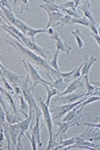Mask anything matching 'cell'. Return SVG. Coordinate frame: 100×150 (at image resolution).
Masks as SVG:
<instances>
[{"instance_id":"ac0fdd59","label":"cell","mask_w":100,"mask_h":150,"mask_svg":"<svg viewBox=\"0 0 100 150\" xmlns=\"http://www.w3.org/2000/svg\"><path fill=\"white\" fill-rule=\"evenodd\" d=\"M5 119L6 121L8 123H10V124H13V123H18L20 121H22L24 118L22 117H19V116H17L15 113L13 112V110H12V108L9 106L8 104V110L5 112Z\"/></svg>"},{"instance_id":"3957f363","label":"cell","mask_w":100,"mask_h":150,"mask_svg":"<svg viewBox=\"0 0 100 150\" xmlns=\"http://www.w3.org/2000/svg\"><path fill=\"white\" fill-rule=\"evenodd\" d=\"M39 103H40V109L41 112H42L43 118H44V121L48 127V131H49V143H48L47 150H50L53 149V147H55V142L53 141V121H52V118H51L49 107L43 102L41 97L39 98Z\"/></svg>"},{"instance_id":"9a60e30c","label":"cell","mask_w":100,"mask_h":150,"mask_svg":"<svg viewBox=\"0 0 100 150\" xmlns=\"http://www.w3.org/2000/svg\"><path fill=\"white\" fill-rule=\"evenodd\" d=\"M80 87H84V82H83V78H82V77H79V78L75 79V80H72L68 84L66 89H65L63 92L58 94V95H65V94L72 93L73 91H75L76 89L80 88Z\"/></svg>"},{"instance_id":"2e32d148","label":"cell","mask_w":100,"mask_h":150,"mask_svg":"<svg viewBox=\"0 0 100 150\" xmlns=\"http://www.w3.org/2000/svg\"><path fill=\"white\" fill-rule=\"evenodd\" d=\"M96 57H88L87 55H84V62H83V67L81 69V72H80V77H83L85 75H89L90 69H91L92 65H93L95 62L97 61Z\"/></svg>"},{"instance_id":"836d02e7","label":"cell","mask_w":100,"mask_h":150,"mask_svg":"<svg viewBox=\"0 0 100 150\" xmlns=\"http://www.w3.org/2000/svg\"><path fill=\"white\" fill-rule=\"evenodd\" d=\"M91 35L94 37V39L96 40V42H97V44H98V46H100V38H99V35H95L93 34V33H91Z\"/></svg>"},{"instance_id":"277c9868","label":"cell","mask_w":100,"mask_h":150,"mask_svg":"<svg viewBox=\"0 0 100 150\" xmlns=\"http://www.w3.org/2000/svg\"><path fill=\"white\" fill-rule=\"evenodd\" d=\"M22 62L23 65L26 69V72L29 74L31 79V91H34V89L36 88V86L38 85H48L49 84V81H46L43 78H41L40 75L38 74L37 70L35 69V67H33V65L30 63V62L26 61L24 58H22Z\"/></svg>"},{"instance_id":"d6986e66","label":"cell","mask_w":100,"mask_h":150,"mask_svg":"<svg viewBox=\"0 0 100 150\" xmlns=\"http://www.w3.org/2000/svg\"><path fill=\"white\" fill-rule=\"evenodd\" d=\"M39 120H40V117H35V125L31 128V131H32L34 136H35L38 147H41L42 146V142H41V137H40V130L42 129L43 126H40V125H39Z\"/></svg>"},{"instance_id":"7a4b0ae2","label":"cell","mask_w":100,"mask_h":150,"mask_svg":"<svg viewBox=\"0 0 100 150\" xmlns=\"http://www.w3.org/2000/svg\"><path fill=\"white\" fill-rule=\"evenodd\" d=\"M21 92H22V96L26 100V102L28 103L29 108H33L34 109V112H35L34 115H35V117H40L42 115V112H41V109L38 107L37 104H36L33 92L31 91V79L28 73L24 77L22 83H21Z\"/></svg>"},{"instance_id":"d6a6232c","label":"cell","mask_w":100,"mask_h":150,"mask_svg":"<svg viewBox=\"0 0 100 150\" xmlns=\"http://www.w3.org/2000/svg\"><path fill=\"white\" fill-rule=\"evenodd\" d=\"M5 140V136H4V131L3 129H0V148L3 145V141Z\"/></svg>"},{"instance_id":"5bb4252c","label":"cell","mask_w":100,"mask_h":150,"mask_svg":"<svg viewBox=\"0 0 100 150\" xmlns=\"http://www.w3.org/2000/svg\"><path fill=\"white\" fill-rule=\"evenodd\" d=\"M85 125H86V130L82 133V134H80L79 138L82 139V140H86V141H92L93 140V136L95 134V132H96V130L93 129L94 127H99L98 124H90V123H84ZM98 129V128H97Z\"/></svg>"},{"instance_id":"1f68e13d","label":"cell","mask_w":100,"mask_h":150,"mask_svg":"<svg viewBox=\"0 0 100 150\" xmlns=\"http://www.w3.org/2000/svg\"><path fill=\"white\" fill-rule=\"evenodd\" d=\"M10 2L9 1H6V0H1V1H0V4H1L2 6L3 7H5L6 9H8L9 11H12V8H11V6H10Z\"/></svg>"},{"instance_id":"d4e9b609","label":"cell","mask_w":100,"mask_h":150,"mask_svg":"<svg viewBox=\"0 0 100 150\" xmlns=\"http://www.w3.org/2000/svg\"><path fill=\"white\" fill-rule=\"evenodd\" d=\"M72 35L75 36V38H76V40H77L78 47L81 49V48L84 46V40L81 36V32H80V30L79 29H75L74 31H72Z\"/></svg>"},{"instance_id":"cb8c5ba5","label":"cell","mask_w":100,"mask_h":150,"mask_svg":"<svg viewBox=\"0 0 100 150\" xmlns=\"http://www.w3.org/2000/svg\"><path fill=\"white\" fill-rule=\"evenodd\" d=\"M75 137H73V138H70V139H65V140H63V141L60 142L59 144L57 145V146H55L54 150H58V149H63L64 147H67V146H70V145H72V144H74L75 143Z\"/></svg>"},{"instance_id":"ba28073f","label":"cell","mask_w":100,"mask_h":150,"mask_svg":"<svg viewBox=\"0 0 100 150\" xmlns=\"http://www.w3.org/2000/svg\"><path fill=\"white\" fill-rule=\"evenodd\" d=\"M3 131H7L10 136L11 140V149H16L17 147V137L19 133V123H13L10 124L7 121H5L2 124Z\"/></svg>"},{"instance_id":"4fadbf2b","label":"cell","mask_w":100,"mask_h":150,"mask_svg":"<svg viewBox=\"0 0 100 150\" xmlns=\"http://www.w3.org/2000/svg\"><path fill=\"white\" fill-rule=\"evenodd\" d=\"M45 11L47 12V14H48V23L45 29L53 28V27H55V26L59 25L60 20H61L63 18V16H64L62 14V12H53L49 10H45Z\"/></svg>"},{"instance_id":"9c48e42d","label":"cell","mask_w":100,"mask_h":150,"mask_svg":"<svg viewBox=\"0 0 100 150\" xmlns=\"http://www.w3.org/2000/svg\"><path fill=\"white\" fill-rule=\"evenodd\" d=\"M85 96H86V93L78 94V93H73V92L69 94H65V95H55V98L53 99V102L55 104H60V105L69 104V103L76 102L77 100L81 99L82 97H85Z\"/></svg>"},{"instance_id":"ffe728a7","label":"cell","mask_w":100,"mask_h":150,"mask_svg":"<svg viewBox=\"0 0 100 150\" xmlns=\"http://www.w3.org/2000/svg\"><path fill=\"white\" fill-rule=\"evenodd\" d=\"M44 4H41L39 5L40 8H43L44 10H49L53 12H60V10L58 9V5H56V3L52 0H44Z\"/></svg>"},{"instance_id":"7c38bea8","label":"cell","mask_w":100,"mask_h":150,"mask_svg":"<svg viewBox=\"0 0 100 150\" xmlns=\"http://www.w3.org/2000/svg\"><path fill=\"white\" fill-rule=\"evenodd\" d=\"M50 38L55 41L56 49L59 50V51H63L66 53V54H69L70 51L72 50V47L69 46L66 42H64V41L59 37V34H58L57 31H53V33L50 35Z\"/></svg>"},{"instance_id":"f546056e","label":"cell","mask_w":100,"mask_h":150,"mask_svg":"<svg viewBox=\"0 0 100 150\" xmlns=\"http://www.w3.org/2000/svg\"><path fill=\"white\" fill-rule=\"evenodd\" d=\"M25 134H26V136H27L28 138H29V140H30L31 145H32V149L36 150V149H37V142H36V139H35V136H34V134L32 133V137L30 136V134L28 133V131L26 132Z\"/></svg>"},{"instance_id":"e0dca14e","label":"cell","mask_w":100,"mask_h":150,"mask_svg":"<svg viewBox=\"0 0 100 150\" xmlns=\"http://www.w3.org/2000/svg\"><path fill=\"white\" fill-rule=\"evenodd\" d=\"M48 86L55 88L56 90L59 92V94H60L61 92H63L65 89H66V87L68 86V84L64 80H63L62 78H55V79H53L52 81H49V84H48Z\"/></svg>"},{"instance_id":"484cf974","label":"cell","mask_w":100,"mask_h":150,"mask_svg":"<svg viewBox=\"0 0 100 150\" xmlns=\"http://www.w3.org/2000/svg\"><path fill=\"white\" fill-rule=\"evenodd\" d=\"M72 24H81V25H84V26H87V27H88L89 21L85 16H83V17H80V18H72L69 25H72Z\"/></svg>"},{"instance_id":"30bf717a","label":"cell","mask_w":100,"mask_h":150,"mask_svg":"<svg viewBox=\"0 0 100 150\" xmlns=\"http://www.w3.org/2000/svg\"><path fill=\"white\" fill-rule=\"evenodd\" d=\"M66 116L62 118V122H67L70 124V126H80V118L82 116V111L79 110L78 106H75L72 110L68 111V112L65 114Z\"/></svg>"},{"instance_id":"4316f807","label":"cell","mask_w":100,"mask_h":150,"mask_svg":"<svg viewBox=\"0 0 100 150\" xmlns=\"http://www.w3.org/2000/svg\"><path fill=\"white\" fill-rule=\"evenodd\" d=\"M13 3H17L20 5V13L24 11H29V1L28 0H20V1H12Z\"/></svg>"},{"instance_id":"5b68a950","label":"cell","mask_w":100,"mask_h":150,"mask_svg":"<svg viewBox=\"0 0 100 150\" xmlns=\"http://www.w3.org/2000/svg\"><path fill=\"white\" fill-rule=\"evenodd\" d=\"M87 98H88V97H86V96H85V97H82L81 99L77 100L76 102L69 103V104H63V105H59V106H56V107L50 108L49 111L51 113V118H52V121L54 122V121H56V120L60 119L63 115L66 114L68 111L72 110L75 106L79 105L80 103L83 102L84 100H86Z\"/></svg>"},{"instance_id":"d590c367","label":"cell","mask_w":100,"mask_h":150,"mask_svg":"<svg viewBox=\"0 0 100 150\" xmlns=\"http://www.w3.org/2000/svg\"><path fill=\"white\" fill-rule=\"evenodd\" d=\"M0 129H3V128H2V126H1V125H0Z\"/></svg>"},{"instance_id":"44dd1931","label":"cell","mask_w":100,"mask_h":150,"mask_svg":"<svg viewBox=\"0 0 100 150\" xmlns=\"http://www.w3.org/2000/svg\"><path fill=\"white\" fill-rule=\"evenodd\" d=\"M19 99H20V108L18 109V111L23 115L24 118H26L28 116L27 112H28V109H29V105H28V103L26 102L25 99H24L22 94L19 96Z\"/></svg>"},{"instance_id":"8fae6325","label":"cell","mask_w":100,"mask_h":150,"mask_svg":"<svg viewBox=\"0 0 100 150\" xmlns=\"http://www.w3.org/2000/svg\"><path fill=\"white\" fill-rule=\"evenodd\" d=\"M2 75H3L4 78L9 81L11 87H14V86L21 87V83H22V81L24 79V76H22V75H18V74L13 73V72L7 70L5 67L2 68Z\"/></svg>"},{"instance_id":"603a6c76","label":"cell","mask_w":100,"mask_h":150,"mask_svg":"<svg viewBox=\"0 0 100 150\" xmlns=\"http://www.w3.org/2000/svg\"><path fill=\"white\" fill-rule=\"evenodd\" d=\"M47 32V29H31L30 31H28L26 33V37H28L32 42H36L35 41V35H37L38 33H45Z\"/></svg>"},{"instance_id":"4dcf8cb0","label":"cell","mask_w":100,"mask_h":150,"mask_svg":"<svg viewBox=\"0 0 100 150\" xmlns=\"http://www.w3.org/2000/svg\"><path fill=\"white\" fill-rule=\"evenodd\" d=\"M5 121H6V119H5V111H4V109L2 108L1 104H0V125L2 126V124H3Z\"/></svg>"},{"instance_id":"7402d4cb","label":"cell","mask_w":100,"mask_h":150,"mask_svg":"<svg viewBox=\"0 0 100 150\" xmlns=\"http://www.w3.org/2000/svg\"><path fill=\"white\" fill-rule=\"evenodd\" d=\"M43 86L45 87L46 91H47V100H46L45 104L48 106V107H49L51 98H52L53 96H55V95H58L59 92H58V91L56 90L55 88H53V87H50V86H48V85H43Z\"/></svg>"},{"instance_id":"8992f818","label":"cell","mask_w":100,"mask_h":150,"mask_svg":"<svg viewBox=\"0 0 100 150\" xmlns=\"http://www.w3.org/2000/svg\"><path fill=\"white\" fill-rule=\"evenodd\" d=\"M35 114L33 108H29V114L25 119H23L22 121L18 122L19 123V133H18V137H17V147L16 149H20L21 148V139H22L23 135L28 131V128L30 126V124L32 123L33 116Z\"/></svg>"},{"instance_id":"f1b7e54d","label":"cell","mask_w":100,"mask_h":150,"mask_svg":"<svg viewBox=\"0 0 100 150\" xmlns=\"http://www.w3.org/2000/svg\"><path fill=\"white\" fill-rule=\"evenodd\" d=\"M71 19L72 17L71 16H69V15H64L63 16V18L60 20V22H59V26H64V25H69L70 24V21H71Z\"/></svg>"},{"instance_id":"52a82bcc","label":"cell","mask_w":100,"mask_h":150,"mask_svg":"<svg viewBox=\"0 0 100 150\" xmlns=\"http://www.w3.org/2000/svg\"><path fill=\"white\" fill-rule=\"evenodd\" d=\"M53 124L57 125L58 126V130L57 132L55 133V134H53V141L55 142V146H57L58 144L60 143L61 141H63V140L67 139V130L69 129L70 127V124L67 122H59V121H54L53 122ZM54 148V147H53Z\"/></svg>"},{"instance_id":"83f0119b","label":"cell","mask_w":100,"mask_h":150,"mask_svg":"<svg viewBox=\"0 0 100 150\" xmlns=\"http://www.w3.org/2000/svg\"><path fill=\"white\" fill-rule=\"evenodd\" d=\"M59 53H60L59 50H57V49H56L55 54H54V57H53L52 61H51L50 63H49L50 66L52 67V68L54 69V70H56V71H60L59 67H58V63H57V60H58V55H59Z\"/></svg>"},{"instance_id":"6da1fadb","label":"cell","mask_w":100,"mask_h":150,"mask_svg":"<svg viewBox=\"0 0 100 150\" xmlns=\"http://www.w3.org/2000/svg\"><path fill=\"white\" fill-rule=\"evenodd\" d=\"M5 41H6V43H8V44H10L12 47L15 48L16 51L18 52L19 54L22 56V58H24V59L26 60V61L30 62L31 64L37 65L38 67L44 69L46 74H47V76L49 77L50 81H52V75L54 73L55 70L50 66L49 63H48L45 59H43L42 57L38 56L37 54H35L33 51L29 50L28 48L24 47L21 43L18 42V41H16L15 39H12L10 36L7 35Z\"/></svg>"},{"instance_id":"e575fe53","label":"cell","mask_w":100,"mask_h":150,"mask_svg":"<svg viewBox=\"0 0 100 150\" xmlns=\"http://www.w3.org/2000/svg\"><path fill=\"white\" fill-rule=\"evenodd\" d=\"M0 17H1L2 19H3V21H4V22H7V21H8V20H7V19H6V17H5V16H4V14L3 13H2V11H1V9H0Z\"/></svg>"}]
</instances>
